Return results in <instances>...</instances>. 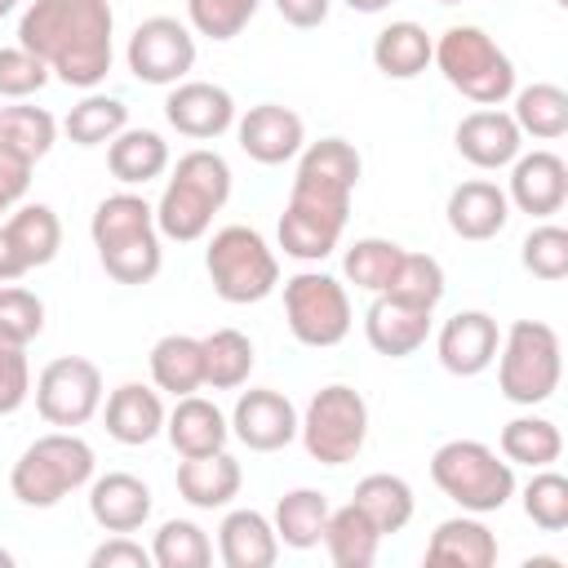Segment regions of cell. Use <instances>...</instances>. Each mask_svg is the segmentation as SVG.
Instances as JSON below:
<instances>
[{"label":"cell","mask_w":568,"mask_h":568,"mask_svg":"<svg viewBox=\"0 0 568 568\" xmlns=\"http://www.w3.org/2000/svg\"><path fill=\"white\" fill-rule=\"evenodd\" d=\"M115 13L106 0H31L18 18V44L49 62L71 89H98L111 71Z\"/></svg>","instance_id":"6da1fadb"},{"label":"cell","mask_w":568,"mask_h":568,"mask_svg":"<svg viewBox=\"0 0 568 568\" xmlns=\"http://www.w3.org/2000/svg\"><path fill=\"white\" fill-rule=\"evenodd\" d=\"M89 235H93L102 271L115 284H151L164 266V248H160V231H155V204H146L133 191L106 195L89 217Z\"/></svg>","instance_id":"7a4b0ae2"},{"label":"cell","mask_w":568,"mask_h":568,"mask_svg":"<svg viewBox=\"0 0 568 568\" xmlns=\"http://www.w3.org/2000/svg\"><path fill=\"white\" fill-rule=\"evenodd\" d=\"M231 200V164L226 155L195 146L186 155H178L173 178L164 182L160 200H155V231L160 240H178V244H195L209 235L213 213Z\"/></svg>","instance_id":"3957f363"},{"label":"cell","mask_w":568,"mask_h":568,"mask_svg":"<svg viewBox=\"0 0 568 568\" xmlns=\"http://www.w3.org/2000/svg\"><path fill=\"white\" fill-rule=\"evenodd\" d=\"M93 466H98V457H93L89 439H80L75 430H49L18 453V462L9 470V493L31 510H49L67 493L84 488L93 479Z\"/></svg>","instance_id":"277c9868"},{"label":"cell","mask_w":568,"mask_h":568,"mask_svg":"<svg viewBox=\"0 0 568 568\" xmlns=\"http://www.w3.org/2000/svg\"><path fill=\"white\" fill-rule=\"evenodd\" d=\"M435 488L466 515H493L515 497V466L484 439H448L430 453Z\"/></svg>","instance_id":"5b68a950"},{"label":"cell","mask_w":568,"mask_h":568,"mask_svg":"<svg viewBox=\"0 0 568 568\" xmlns=\"http://www.w3.org/2000/svg\"><path fill=\"white\" fill-rule=\"evenodd\" d=\"M430 62L475 106H501L515 93V62L484 27H448L435 40Z\"/></svg>","instance_id":"8992f818"},{"label":"cell","mask_w":568,"mask_h":568,"mask_svg":"<svg viewBox=\"0 0 568 568\" xmlns=\"http://www.w3.org/2000/svg\"><path fill=\"white\" fill-rule=\"evenodd\" d=\"M493 364H497V386L510 404H519V408L546 404L559 390V377H564L559 333L541 320H515L501 333V346H497Z\"/></svg>","instance_id":"52a82bcc"},{"label":"cell","mask_w":568,"mask_h":568,"mask_svg":"<svg viewBox=\"0 0 568 568\" xmlns=\"http://www.w3.org/2000/svg\"><path fill=\"white\" fill-rule=\"evenodd\" d=\"M204 271L213 280V293L231 306L262 302L280 288V257L253 226H222L213 231L204 248Z\"/></svg>","instance_id":"ba28073f"},{"label":"cell","mask_w":568,"mask_h":568,"mask_svg":"<svg viewBox=\"0 0 568 568\" xmlns=\"http://www.w3.org/2000/svg\"><path fill=\"white\" fill-rule=\"evenodd\" d=\"M297 439L311 453V462L320 466H346L359 457L364 439H368V404L355 386L333 382L320 386L306 404V413L297 417Z\"/></svg>","instance_id":"9c48e42d"},{"label":"cell","mask_w":568,"mask_h":568,"mask_svg":"<svg viewBox=\"0 0 568 568\" xmlns=\"http://www.w3.org/2000/svg\"><path fill=\"white\" fill-rule=\"evenodd\" d=\"M284 320L302 346L328 351L351 333V293L337 275L297 271L284 280Z\"/></svg>","instance_id":"30bf717a"},{"label":"cell","mask_w":568,"mask_h":568,"mask_svg":"<svg viewBox=\"0 0 568 568\" xmlns=\"http://www.w3.org/2000/svg\"><path fill=\"white\" fill-rule=\"evenodd\" d=\"M31 395H36V413L49 426L75 430V426L93 422L102 408V368L84 355H58L40 368Z\"/></svg>","instance_id":"8fae6325"},{"label":"cell","mask_w":568,"mask_h":568,"mask_svg":"<svg viewBox=\"0 0 568 568\" xmlns=\"http://www.w3.org/2000/svg\"><path fill=\"white\" fill-rule=\"evenodd\" d=\"M124 62L142 84L169 89V84L186 80V71L195 67V31L178 18H169V13L142 18L129 36Z\"/></svg>","instance_id":"7c38bea8"},{"label":"cell","mask_w":568,"mask_h":568,"mask_svg":"<svg viewBox=\"0 0 568 568\" xmlns=\"http://www.w3.org/2000/svg\"><path fill=\"white\" fill-rule=\"evenodd\" d=\"M359 173H364V160H359V151L346 138H320V142H306L297 151L293 191L351 209V195L359 186Z\"/></svg>","instance_id":"4fadbf2b"},{"label":"cell","mask_w":568,"mask_h":568,"mask_svg":"<svg viewBox=\"0 0 568 568\" xmlns=\"http://www.w3.org/2000/svg\"><path fill=\"white\" fill-rule=\"evenodd\" d=\"M346 217H351V209H342V204H324V200L288 191V204H284L280 226H275L280 248L297 262H324L342 244Z\"/></svg>","instance_id":"5bb4252c"},{"label":"cell","mask_w":568,"mask_h":568,"mask_svg":"<svg viewBox=\"0 0 568 568\" xmlns=\"http://www.w3.org/2000/svg\"><path fill=\"white\" fill-rule=\"evenodd\" d=\"M235 142L253 164H288L297 160V151L306 146V124L293 106L280 102H257L244 115H235Z\"/></svg>","instance_id":"9a60e30c"},{"label":"cell","mask_w":568,"mask_h":568,"mask_svg":"<svg viewBox=\"0 0 568 568\" xmlns=\"http://www.w3.org/2000/svg\"><path fill=\"white\" fill-rule=\"evenodd\" d=\"M231 435L248 453H280L297 439V408L288 395L271 386H253L231 408Z\"/></svg>","instance_id":"2e32d148"},{"label":"cell","mask_w":568,"mask_h":568,"mask_svg":"<svg viewBox=\"0 0 568 568\" xmlns=\"http://www.w3.org/2000/svg\"><path fill=\"white\" fill-rule=\"evenodd\" d=\"M164 120L182 138L209 142V138H222L226 129H235V98L209 80H178V84H169Z\"/></svg>","instance_id":"e0dca14e"},{"label":"cell","mask_w":568,"mask_h":568,"mask_svg":"<svg viewBox=\"0 0 568 568\" xmlns=\"http://www.w3.org/2000/svg\"><path fill=\"white\" fill-rule=\"evenodd\" d=\"M497 346H501V328L488 311H457L453 320H444L435 337L439 364L453 377H479L484 368H493Z\"/></svg>","instance_id":"ac0fdd59"},{"label":"cell","mask_w":568,"mask_h":568,"mask_svg":"<svg viewBox=\"0 0 568 568\" xmlns=\"http://www.w3.org/2000/svg\"><path fill=\"white\" fill-rule=\"evenodd\" d=\"M506 200L528 217H550L568 200V164L555 151H519L510 160V186Z\"/></svg>","instance_id":"d6986e66"},{"label":"cell","mask_w":568,"mask_h":568,"mask_svg":"<svg viewBox=\"0 0 568 568\" xmlns=\"http://www.w3.org/2000/svg\"><path fill=\"white\" fill-rule=\"evenodd\" d=\"M457 155L475 169H510V160L524 151V133L501 106H479L457 120Z\"/></svg>","instance_id":"ffe728a7"},{"label":"cell","mask_w":568,"mask_h":568,"mask_svg":"<svg viewBox=\"0 0 568 568\" xmlns=\"http://www.w3.org/2000/svg\"><path fill=\"white\" fill-rule=\"evenodd\" d=\"M444 217H448V231H453L457 240L479 244V240H493V235L506 231V222H510V200H506V191H501L497 182L470 178V182H462V186L448 191Z\"/></svg>","instance_id":"44dd1931"},{"label":"cell","mask_w":568,"mask_h":568,"mask_svg":"<svg viewBox=\"0 0 568 568\" xmlns=\"http://www.w3.org/2000/svg\"><path fill=\"white\" fill-rule=\"evenodd\" d=\"M430 315L435 311H422V306H408V302H395L386 293L373 297V306L364 311V337L377 355L386 359H408L426 346L430 337Z\"/></svg>","instance_id":"7402d4cb"},{"label":"cell","mask_w":568,"mask_h":568,"mask_svg":"<svg viewBox=\"0 0 568 568\" xmlns=\"http://www.w3.org/2000/svg\"><path fill=\"white\" fill-rule=\"evenodd\" d=\"M151 488L129 470H106L89 479V515L102 532H138L151 519Z\"/></svg>","instance_id":"603a6c76"},{"label":"cell","mask_w":568,"mask_h":568,"mask_svg":"<svg viewBox=\"0 0 568 568\" xmlns=\"http://www.w3.org/2000/svg\"><path fill=\"white\" fill-rule=\"evenodd\" d=\"M164 399L160 390L142 386V382H124L106 395V408H102V422H106V435L124 448H142L151 444L155 435H164Z\"/></svg>","instance_id":"cb8c5ba5"},{"label":"cell","mask_w":568,"mask_h":568,"mask_svg":"<svg viewBox=\"0 0 568 568\" xmlns=\"http://www.w3.org/2000/svg\"><path fill=\"white\" fill-rule=\"evenodd\" d=\"M164 435H169V444H173L178 457H204V453L226 448L231 422H226V413L213 399H204V395H178V404L164 417Z\"/></svg>","instance_id":"d4e9b609"},{"label":"cell","mask_w":568,"mask_h":568,"mask_svg":"<svg viewBox=\"0 0 568 568\" xmlns=\"http://www.w3.org/2000/svg\"><path fill=\"white\" fill-rule=\"evenodd\" d=\"M240 484H244V470L226 448L178 462V493L195 510H226L240 497Z\"/></svg>","instance_id":"484cf974"},{"label":"cell","mask_w":568,"mask_h":568,"mask_svg":"<svg viewBox=\"0 0 568 568\" xmlns=\"http://www.w3.org/2000/svg\"><path fill=\"white\" fill-rule=\"evenodd\" d=\"M217 559L226 568H271L280 559V537L262 510H226L217 524Z\"/></svg>","instance_id":"4316f807"},{"label":"cell","mask_w":568,"mask_h":568,"mask_svg":"<svg viewBox=\"0 0 568 568\" xmlns=\"http://www.w3.org/2000/svg\"><path fill=\"white\" fill-rule=\"evenodd\" d=\"M426 564H453V568H493L497 564V537L479 515H453L444 519L426 541Z\"/></svg>","instance_id":"83f0119b"},{"label":"cell","mask_w":568,"mask_h":568,"mask_svg":"<svg viewBox=\"0 0 568 568\" xmlns=\"http://www.w3.org/2000/svg\"><path fill=\"white\" fill-rule=\"evenodd\" d=\"M430 53H435V40H430L426 27L413 22V18L386 22V27L373 36V67H377L386 80H417V75L430 67Z\"/></svg>","instance_id":"f1b7e54d"},{"label":"cell","mask_w":568,"mask_h":568,"mask_svg":"<svg viewBox=\"0 0 568 568\" xmlns=\"http://www.w3.org/2000/svg\"><path fill=\"white\" fill-rule=\"evenodd\" d=\"M106 169L124 186H146L151 178H160L169 169V142L155 129H133L129 124L106 142Z\"/></svg>","instance_id":"f546056e"},{"label":"cell","mask_w":568,"mask_h":568,"mask_svg":"<svg viewBox=\"0 0 568 568\" xmlns=\"http://www.w3.org/2000/svg\"><path fill=\"white\" fill-rule=\"evenodd\" d=\"M151 382L155 390L178 395H195L204 386V346L191 333H164L151 346Z\"/></svg>","instance_id":"4dcf8cb0"},{"label":"cell","mask_w":568,"mask_h":568,"mask_svg":"<svg viewBox=\"0 0 568 568\" xmlns=\"http://www.w3.org/2000/svg\"><path fill=\"white\" fill-rule=\"evenodd\" d=\"M320 541H324L333 568H368L377 559L382 532H377V524L355 501H346V506L328 510V524H324V537Z\"/></svg>","instance_id":"1f68e13d"},{"label":"cell","mask_w":568,"mask_h":568,"mask_svg":"<svg viewBox=\"0 0 568 568\" xmlns=\"http://www.w3.org/2000/svg\"><path fill=\"white\" fill-rule=\"evenodd\" d=\"M351 501L377 524L382 537L408 528V519H413V510H417L413 484H408L404 475H390V470H373V475H364V479L355 484V497H351Z\"/></svg>","instance_id":"d6a6232c"},{"label":"cell","mask_w":568,"mask_h":568,"mask_svg":"<svg viewBox=\"0 0 568 568\" xmlns=\"http://www.w3.org/2000/svg\"><path fill=\"white\" fill-rule=\"evenodd\" d=\"M328 497L320 488H288L280 501H275V515H271V528L280 537V546L288 550H311L320 546L324 537V524H328Z\"/></svg>","instance_id":"836d02e7"},{"label":"cell","mask_w":568,"mask_h":568,"mask_svg":"<svg viewBox=\"0 0 568 568\" xmlns=\"http://www.w3.org/2000/svg\"><path fill=\"white\" fill-rule=\"evenodd\" d=\"M497 444H501V457H506L510 466H532V470L555 466L559 453H564V435H559V426H555L550 417H532V413L510 417V422L501 426Z\"/></svg>","instance_id":"e575fe53"},{"label":"cell","mask_w":568,"mask_h":568,"mask_svg":"<svg viewBox=\"0 0 568 568\" xmlns=\"http://www.w3.org/2000/svg\"><path fill=\"white\" fill-rule=\"evenodd\" d=\"M510 120L519 124L524 138H537V142H555L568 133V93L550 80H537L528 89H515V111Z\"/></svg>","instance_id":"d590c367"},{"label":"cell","mask_w":568,"mask_h":568,"mask_svg":"<svg viewBox=\"0 0 568 568\" xmlns=\"http://www.w3.org/2000/svg\"><path fill=\"white\" fill-rule=\"evenodd\" d=\"M4 231L13 240V248L22 253L27 271L36 266H49L62 248V222L49 204H18L9 217H4Z\"/></svg>","instance_id":"8d00e7d4"},{"label":"cell","mask_w":568,"mask_h":568,"mask_svg":"<svg viewBox=\"0 0 568 568\" xmlns=\"http://www.w3.org/2000/svg\"><path fill=\"white\" fill-rule=\"evenodd\" d=\"M200 346H204V386L235 390V386L248 382L257 355H253V342L240 328H213L209 337H200Z\"/></svg>","instance_id":"74e56055"},{"label":"cell","mask_w":568,"mask_h":568,"mask_svg":"<svg viewBox=\"0 0 568 568\" xmlns=\"http://www.w3.org/2000/svg\"><path fill=\"white\" fill-rule=\"evenodd\" d=\"M58 142V120L44 106H0V146L36 169Z\"/></svg>","instance_id":"f35d334b"},{"label":"cell","mask_w":568,"mask_h":568,"mask_svg":"<svg viewBox=\"0 0 568 568\" xmlns=\"http://www.w3.org/2000/svg\"><path fill=\"white\" fill-rule=\"evenodd\" d=\"M62 129H67V138H71L75 146H106L120 129H129V106H124L120 98H111V93H93V89H89V93L67 111Z\"/></svg>","instance_id":"ab89813d"},{"label":"cell","mask_w":568,"mask_h":568,"mask_svg":"<svg viewBox=\"0 0 568 568\" xmlns=\"http://www.w3.org/2000/svg\"><path fill=\"white\" fill-rule=\"evenodd\" d=\"M151 564L155 568H209L213 541L195 519H164L151 541Z\"/></svg>","instance_id":"60d3db41"},{"label":"cell","mask_w":568,"mask_h":568,"mask_svg":"<svg viewBox=\"0 0 568 568\" xmlns=\"http://www.w3.org/2000/svg\"><path fill=\"white\" fill-rule=\"evenodd\" d=\"M444 288H448V284H444L439 257H430V253H408V248H404V257H399V266H395V275H390V284H386L382 293L395 297V302L435 311L439 297H444Z\"/></svg>","instance_id":"b9f144b4"},{"label":"cell","mask_w":568,"mask_h":568,"mask_svg":"<svg viewBox=\"0 0 568 568\" xmlns=\"http://www.w3.org/2000/svg\"><path fill=\"white\" fill-rule=\"evenodd\" d=\"M399 257H404V248H399L395 240L364 235V240H355V244L346 248L342 271H346V280H351L355 288H364V293H382V288L390 284V275H395Z\"/></svg>","instance_id":"7bdbcfd3"},{"label":"cell","mask_w":568,"mask_h":568,"mask_svg":"<svg viewBox=\"0 0 568 568\" xmlns=\"http://www.w3.org/2000/svg\"><path fill=\"white\" fill-rule=\"evenodd\" d=\"M524 515L541 528V532H564L568 528V479L550 466H541L528 484H524Z\"/></svg>","instance_id":"ee69618b"},{"label":"cell","mask_w":568,"mask_h":568,"mask_svg":"<svg viewBox=\"0 0 568 568\" xmlns=\"http://www.w3.org/2000/svg\"><path fill=\"white\" fill-rule=\"evenodd\" d=\"M262 0H186V27L209 40H235Z\"/></svg>","instance_id":"f6af8a7d"},{"label":"cell","mask_w":568,"mask_h":568,"mask_svg":"<svg viewBox=\"0 0 568 568\" xmlns=\"http://www.w3.org/2000/svg\"><path fill=\"white\" fill-rule=\"evenodd\" d=\"M519 262H524L528 275H537V280H546V284L564 280V275H568V231L555 226V222L532 226V231L524 235V244H519Z\"/></svg>","instance_id":"bcb514c9"},{"label":"cell","mask_w":568,"mask_h":568,"mask_svg":"<svg viewBox=\"0 0 568 568\" xmlns=\"http://www.w3.org/2000/svg\"><path fill=\"white\" fill-rule=\"evenodd\" d=\"M44 333V302L22 284H0V337L36 342Z\"/></svg>","instance_id":"7dc6e473"},{"label":"cell","mask_w":568,"mask_h":568,"mask_svg":"<svg viewBox=\"0 0 568 568\" xmlns=\"http://www.w3.org/2000/svg\"><path fill=\"white\" fill-rule=\"evenodd\" d=\"M49 75H53L49 62L36 58L31 49H22V44H4L0 49V98L22 102V98L40 93L49 84Z\"/></svg>","instance_id":"c3c4849f"},{"label":"cell","mask_w":568,"mask_h":568,"mask_svg":"<svg viewBox=\"0 0 568 568\" xmlns=\"http://www.w3.org/2000/svg\"><path fill=\"white\" fill-rule=\"evenodd\" d=\"M31 399V359L22 342L0 337V417L18 413Z\"/></svg>","instance_id":"681fc988"},{"label":"cell","mask_w":568,"mask_h":568,"mask_svg":"<svg viewBox=\"0 0 568 568\" xmlns=\"http://www.w3.org/2000/svg\"><path fill=\"white\" fill-rule=\"evenodd\" d=\"M89 568H151V550L129 532H111L102 546H93Z\"/></svg>","instance_id":"f907efd6"},{"label":"cell","mask_w":568,"mask_h":568,"mask_svg":"<svg viewBox=\"0 0 568 568\" xmlns=\"http://www.w3.org/2000/svg\"><path fill=\"white\" fill-rule=\"evenodd\" d=\"M27 186H31V164L18 160V155H9L0 146V222H4V213L18 209V200L27 195Z\"/></svg>","instance_id":"816d5d0a"},{"label":"cell","mask_w":568,"mask_h":568,"mask_svg":"<svg viewBox=\"0 0 568 568\" xmlns=\"http://www.w3.org/2000/svg\"><path fill=\"white\" fill-rule=\"evenodd\" d=\"M328 9H333V0H275V13H280L288 27H297V31L324 27Z\"/></svg>","instance_id":"f5cc1de1"},{"label":"cell","mask_w":568,"mask_h":568,"mask_svg":"<svg viewBox=\"0 0 568 568\" xmlns=\"http://www.w3.org/2000/svg\"><path fill=\"white\" fill-rule=\"evenodd\" d=\"M22 275H27V262H22V253L13 248V240H9V231L0 222V284H13Z\"/></svg>","instance_id":"db71d44e"},{"label":"cell","mask_w":568,"mask_h":568,"mask_svg":"<svg viewBox=\"0 0 568 568\" xmlns=\"http://www.w3.org/2000/svg\"><path fill=\"white\" fill-rule=\"evenodd\" d=\"M346 9H355V13H382V9H390L395 0H342Z\"/></svg>","instance_id":"11a10c76"},{"label":"cell","mask_w":568,"mask_h":568,"mask_svg":"<svg viewBox=\"0 0 568 568\" xmlns=\"http://www.w3.org/2000/svg\"><path fill=\"white\" fill-rule=\"evenodd\" d=\"M18 4H22V0H0V18H9V13L18 9Z\"/></svg>","instance_id":"9f6ffc18"},{"label":"cell","mask_w":568,"mask_h":568,"mask_svg":"<svg viewBox=\"0 0 568 568\" xmlns=\"http://www.w3.org/2000/svg\"><path fill=\"white\" fill-rule=\"evenodd\" d=\"M0 568H13V555H9L4 546H0Z\"/></svg>","instance_id":"6f0895ef"},{"label":"cell","mask_w":568,"mask_h":568,"mask_svg":"<svg viewBox=\"0 0 568 568\" xmlns=\"http://www.w3.org/2000/svg\"><path fill=\"white\" fill-rule=\"evenodd\" d=\"M439 4H462V0H439Z\"/></svg>","instance_id":"680465c9"}]
</instances>
